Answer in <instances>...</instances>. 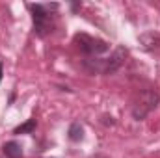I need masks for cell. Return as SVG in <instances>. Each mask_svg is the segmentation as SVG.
Here are the masks:
<instances>
[{
    "instance_id": "obj_1",
    "label": "cell",
    "mask_w": 160,
    "mask_h": 158,
    "mask_svg": "<svg viewBox=\"0 0 160 158\" xmlns=\"http://www.w3.org/2000/svg\"><path fill=\"white\" fill-rule=\"evenodd\" d=\"M58 7V4H28V9L32 13L34 34L38 37H45L54 30V11Z\"/></svg>"
},
{
    "instance_id": "obj_2",
    "label": "cell",
    "mask_w": 160,
    "mask_h": 158,
    "mask_svg": "<svg viewBox=\"0 0 160 158\" xmlns=\"http://www.w3.org/2000/svg\"><path fill=\"white\" fill-rule=\"evenodd\" d=\"M125 56H127V50L123 47H118L108 58H86L82 65L91 75H112L123 65Z\"/></svg>"
},
{
    "instance_id": "obj_3",
    "label": "cell",
    "mask_w": 160,
    "mask_h": 158,
    "mask_svg": "<svg viewBox=\"0 0 160 158\" xmlns=\"http://www.w3.org/2000/svg\"><path fill=\"white\" fill-rule=\"evenodd\" d=\"M73 43L77 45L80 52L88 58H99L101 54L108 52L110 50V43L104 39H99V37H93V36H88V34H77L73 37Z\"/></svg>"
},
{
    "instance_id": "obj_4",
    "label": "cell",
    "mask_w": 160,
    "mask_h": 158,
    "mask_svg": "<svg viewBox=\"0 0 160 158\" xmlns=\"http://www.w3.org/2000/svg\"><path fill=\"white\" fill-rule=\"evenodd\" d=\"M160 102V95L157 89H143L136 101V104L132 106V117L136 121H143Z\"/></svg>"
},
{
    "instance_id": "obj_5",
    "label": "cell",
    "mask_w": 160,
    "mask_h": 158,
    "mask_svg": "<svg viewBox=\"0 0 160 158\" xmlns=\"http://www.w3.org/2000/svg\"><path fill=\"white\" fill-rule=\"evenodd\" d=\"M2 153L8 158H22V145L19 141H15V140L6 141L2 145Z\"/></svg>"
},
{
    "instance_id": "obj_6",
    "label": "cell",
    "mask_w": 160,
    "mask_h": 158,
    "mask_svg": "<svg viewBox=\"0 0 160 158\" xmlns=\"http://www.w3.org/2000/svg\"><path fill=\"white\" fill-rule=\"evenodd\" d=\"M67 138L71 140V141H82V138H84V126L80 125L78 121H75V123H71L69 125V130H67Z\"/></svg>"
},
{
    "instance_id": "obj_7",
    "label": "cell",
    "mask_w": 160,
    "mask_h": 158,
    "mask_svg": "<svg viewBox=\"0 0 160 158\" xmlns=\"http://www.w3.org/2000/svg\"><path fill=\"white\" fill-rule=\"evenodd\" d=\"M36 126H38V123H36V119L32 117V119H28L26 123L15 126V128H13V134H15V136H21V134H32V132L36 130Z\"/></svg>"
},
{
    "instance_id": "obj_8",
    "label": "cell",
    "mask_w": 160,
    "mask_h": 158,
    "mask_svg": "<svg viewBox=\"0 0 160 158\" xmlns=\"http://www.w3.org/2000/svg\"><path fill=\"white\" fill-rule=\"evenodd\" d=\"M2 75H4V63L0 62V80H2Z\"/></svg>"
}]
</instances>
